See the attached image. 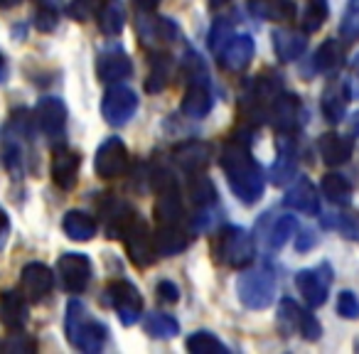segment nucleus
Wrapping results in <instances>:
<instances>
[{"label": "nucleus", "mask_w": 359, "mask_h": 354, "mask_svg": "<svg viewBox=\"0 0 359 354\" xmlns=\"http://www.w3.org/2000/svg\"><path fill=\"white\" fill-rule=\"evenodd\" d=\"M222 170H224L229 187L244 205H256L264 195V172L249 150L244 138H231L222 150Z\"/></svg>", "instance_id": "obj_1"}, {"label": "nucleus", "mask_w": 359, "mask_h": 354, "mask_svg": "<svg viewBox=\"0 0 359 354\" xmlns=\"http://www.w3.org/2000/svg\"><path fill=\"white\" fill-rule=\"evenodd\" d=\"M67 339L74 349L86 354H96L106 344V327L94 320L86 310V305L79 298H72L67 305V320H65Z\"/></svg>", "instance_id": "obj_2"}, {"label": "nucleus", "mask_w": 359, "mask_h": 354, "mask_svg": "<svg viewBox=\"0 0 359 354\" xmlns=\"http://www.w3.org/2000/svg\"><path fill=\"white\" fill-rule=\"evenodd\" d=\"M212 254L219 264L231 266V268H244L254 261V236L241 226H224L212 241Z\"/></svg>", "instance_id": "obj_3"}, {"label": "nucleus", "mask_w": 359, "mask_h": 354, "mask_svg": "<svg viewBox=\"0 0 359 354\" xmlns=\"http://www.w3.org/2000/svg\"><path fill=\"white\" fill-rule=\"evenodd\" d=\"M236 293L244 308L249 310H266L273 303L276 295V275L269 266H259V268H251L246 273L239 275V283H236Z\"/></svg>", "instance_id": "obj_4"}, {"label": "nucleus", "mask_w": 359, "mask_h": 354, "mask_svg": "<svg viewBox=\"0 0 359 354\" xmlns=\"http://www.w3.org/2000/svg\"><path fill=\"white\" fill-rule=\"evenodd\" d=\"M190 86L185 91V99H182V114L190 116V118H205L212 111V91L210 81H207L205 64L200 62V57H190Z\"/></svg>", "instance_id": "obj_5"}, {"label": "nucleus", "mask_w": 359, "mask_h": 354, "mask_svg": "<svg viewBox=\"0 0 359 354\" xmlns=\"http://www.w3.org/2000/svg\"><path fill=\"white\" fill-rule=\"evenodd\" d=\"M278 325L285 334L298 332V334H303L308 342H315V339H320V334H323V327H320V322L315 320V315L308 313V310H303L295 300H290V298L280 300Z\"/></svg>", "instance_id": "obj_6"}, {"label": "nucleus", "mask_w": 359, "mask_h": 354, "mask_svg": "<svg viewBox=\"0 0 359 354\" xmlns=\"http://www.w3.org/2000/svg\"><path fill=\"white\" fill-rule=\"evenodd\" d=\"M106 298H109L111 308L116 310V315L126 327L138 322L140 310H143V298L130 280H114L106 290Z\"/></svg>", "instance_id": "obj_7"}, {"label": "nucleus", "mask_w": 359, "mask_h": 354, "mask_svg": "<svg viewBox=\"0 0 359 354\" xmlns=\"http://www.w3.org/2000/svg\"><path fill=\"white\" fill-rule=\"evenodd\" d=\"M295 285L310 308H320L327 300L330 285H332V268H330V264H320L315 268L300 271L295 275Z\"/></svg>", "instance_id": "obj_8"}, {"label": "nucleus", "mask_w": 359, "mask_h": 354, "mask_svg": "<svg viewBox=\"0 0 359 354\" xmlns=\"http://www.w3.org/2000/svg\"><path fill=\"white\" fill-rule=\"evenodd\" d=\"M135 109H138V96L128 86H111L101 101V114L111 125H126L133 118Z\"/></svg>", "instance_id": "obj_9"}, {"label": "nucleus", "mask_w": 359, "mask_h": 354, "mask_svg": "<svg viewBox=\"0 0 359 354\" xmlns=\"http://www.w3.org/2000/svg\"><path fill=\"white\" fill-rule=\"evenodd\" d=\"M94 170L104 180H116L128 170V150L121 138H109L99 145L94 158Z\"/></svg>", "instance_id": "obj_10"}, {"label": "nucleus", "mask_w": 359, "mask_h": 354, "mask_svg": "<svg viewBox=\"0 0 359 354\" xmlns=\"http://www.w3.org/2000/svg\"><path fill=\"white\" fill-rule=\"evenodd\" d=\"M57 278L69 293H81L91 280V261L84 254H65L57 261Z\"/></svg>", "instance_id": "obj_11"}, {"label": "nucleus", "mask_w": 359, "mask_h": 354, "mask_svg": "<svg viewBox=\"0 0 359 354\" xmlns=\"http://www.w3.org/2000/svg\"><path fill=\"white\" fill-rule=\"evenodd\" d=\"M126 241V251H128L130 261L135 266H150L155 259V244H153V234L148 231L145 222H140L138 217L133 219V224L128 226V231L123 234Z\"/></svg>", "instance_id": "obj_12"}, {"label": "nucleus", "mask_w": 359, "mask_h": 354, "mask_svg": "<svg viewBox=\"0 0 359 354\" xmlns=\"http://www.w3.org/2000/svg\"><path fill=\"white\" fill-rule=\"evenodd\" d=\"M256 52V42L251 35L241 32V35H231L219 50V62L226 72H244L251 64Z\"/></svg>", "instance_id": "obj_13"}, {"label": "nucleus", "mask_w": 359, "mask_h": 354, "mask_svg": "<svg viewBox=\"0 0 359 354\" xmlns=\"http://www.w3.org/2000/svg\"><path fill=\"white\" fill-rule=\"evenodd\" d=\"M55 288V273L52 268H47L45 264H27L20 273V290L27 300L37 303V300L47 298Z\"/></svg>", "instance_id": "obj_14"}, {"label": "nucleus", "mask_w": 359, "mask_h": 354, "mask_svg": "<svg viewBox=\"0 0 359 354\" xmlns=\"http://www.w3.org/2000/svg\"><path fill=\"white\" fill-rule=\"evenodd\" d=\"M212 155H215V148L205 140H185L180 143L172 153V160L185 170V172H202L207 165L212 163Z\"/></svg>", "instance_id": "obj_15"}, {"label": "nucleus", "mask_w": 359, "mask_h": 354, "mask_svg": "<svg viewBox=\"0 0 359 354\" xmlns=\"http://www.w3.org/2000/svg\"><path fill=\"white\" fill-rule=\"evenodd\" d=\"M79 168H81V158L79 153L69 148H57L55 158H52V180L60 190H72L79 180Z\"/></svg>", "instance_id": "obj_16"}, {"label": "nucleus", "mask_w": 359, "mask_h": 354, "mask_svg": "<svg viewBox=\"0 0 359 354\" xmlns=\"http://www.w3.org/2000/svg\"><path fill=\"white\" fill-rule=\"evenodd\" d=\"M269 118L278 133H293L300 123V101L295 94H278L269 106Z\"/></svg>", "instance_id": "obj_17"}, {"label": "nucleus", "mask_w": 359, "mask_h": 354, "mask_svg": "<svg viewBox=\"0 0 359 354\" xmlns=\"http://www.w3.org/2000/svg\"><path fill=\"white\" fill-rule=\"evenodd\" d=\"M35 123L42 128V133L57 135L65 130L67 123V106L57 96H45L35 106Z\"/></svg>", "instance_id": "obj_18"}, {"label": "nucleus", "mask_w": 359, "mask_h": 354, "mask_svg": "<svg viewBox=\"0 0 359 354\" xmlns=\"http://www.w3.org/2000/svg\"><path fill=\"white\" fill-rule=\"evenodd\" d=\"M133 72V64H130L128 55L123 50H104L96 60V74H99L101 81H121L126 76H130Z\"/></svg>", "instance_id": "obj_19"}, {"label": "nucleus", "mask_w": 359, "mask_h": 354, "mask_svg": "<svg viewBox=\"0 0 359 354\" xmlns=\"http://www.w3.org/2000/svg\"><path fill=\"white\" fill-rule=\"evenodd\" d=\"M285 207H290V210L295 212H303V215H318L320 212V197H318V190H315V185L308 180V177H298V180L293 182V187L288 190V195H285Z\"/></svg>", "instance_id": "obj_20"}, {"label": "nucleus", "mask_w": 359, "mask_h": 354, "mask_svg": "<svg viewBox=\"0 0 359 354\" xmlns=\"http://www.w3.org/2000/svg\"><path fill=\"white\" fill-rule=\"evenodd\" d=\"M0 322L13 332L27 322V298L22 290H6L0 295Z\"/></svg>", "instance_id": "obj_21"}, {"label": "nucleus", "mask_w": 359, "mask_h": 354, "mask_svg": "<svg viewBox=\"0 0 359 354\" xmlns=\"http://www.w3.org/2000/svg\"><path fill=\"white\" fill-rule=\"evenodd\" d=\"M318 150H320V158H323L325 165L330 168H337V165H344L349 158H352V140L344 138L339 133H323L318 140Z\"/></svg>", "instance_id": "obj_22"}, {"label": "nucleus", "mask_w": 359, "mask_h": 354, "mask_svg": "<svg viewBox=\"0 0 359 354\" xmlns=\"http://www.w3.org/2000/svg\"><path fill=\"white\" fill-rule=\"evenodd\" d=\"M347 101H349L347 81H332L325 89L323 101H320V109H323L325 118L330 123H339L344 118V114H347Z\"/></svg>", "instance_id": "obj_23"}, {"label": "nucleus", "mask_w": 359, "mask_h": 354, "mask_svg": "<svg viewBox=\"0 0 359 354\" xmlns=\"http://www.w3.org/2000/svg\"><path fill=\"white\" fill-rule=\"evenodd\" d=\"M305 47H308L305 32L288 30V27H280L273 32V50L280 62H295L305 52Z\"/></svg>", "instance_id": "obj_24"}, {"label": "nucleus", "mask_w": 359, "mask_h": 354, "mask_svg": "<svg viewBox=\"0 0 359 354\" xmlns=\"http://www.w3.org/2000/svg\"><path fill=\"white\" fill-rule=\"evenodd\" d=\"M104 217H106V234H109V239H123V234L128 231V226L133 224V219L138 215L126 202L114 200L104 210Z\"/></svg>", "instance_id": "obj_25"}, {"label": "nucleus", "mask_w": 359, "mask_h": 354, "mask_svg": "<svg viewBox=\"0 0 359 354\" xmlns=\"http://www.w3.org/2000/svg\"><path fill=\"white\" fill-rule=\"evenodd\" d=\"M298 170V158H295V148L290 140H280L278 143V158H276L273 168H271V180L273 185H285L295 177Z\"/></svg>", "instance_id": "obj_26"}, {"label": "nucleus", "mask_w": 359, "mask_h": 354, "mask_svg": "<svg viewBox=\"0 0 359 354\" xmlns=\"http://www.w3.org/2000/svg\"><path fill=\"white\" fill-rule=\"evenodd\" d=\"M99 30L104 32L106 37H116L121 35L126 25V8L121 0H104L99 8Z\"/></svg>", "instance_id": "obj_27"}, {"label": "nucleus", "mask_w": 359, "mask_h": 354, "mask_svg": "<svg viewBox=\"0 0 359 354\" xmlns=\"http://www.w3.org/2000/svg\"><path fill=\"white\" fill-rule=\"evenodd\" d=\"M249 11L256 18H264V20H293L295 18V3L293 0H251Z\"/></svg>", "instance_id": "obj_28"}, {"label": "nucleus", "mask_w": 359, "mask_h": 354, "mask_svg": "<svg viewBox=\"0 0 359 354\" xmlns=\"http://www.w3.org/2000/svg\"><path fill=\"white\" fill-rule=\"evenodd\" d=\"M153 244L158 256H175L187 249V236L175 224H160V229L153 234Z\"/></svg>", "instance_id": "obj_29"}, {"label": "nucleus", "mask_w": 359, "mask_h": 354, "mask_svg": "<svg viewBox=\"0 0 359 354\" xmlns=\"http://www.w3.org/2000/svg\"><path fill=\"white\" fill-rule=\"evenodd\" d=\"M62 229L65 234L69 236L72 241H89L91 236L96 234V222L91 219L86 212H67L65 215V222H62Z\"/></svg>", "instance_id": "obj_30"}, {"label": "nucleus", "mask_w": 359, "mask_h": 354, "mask_svg": "<svg viewBox=\"0 0 359 354\" xmlns=\"http://www.w3.org/2000/svg\"><path fill=\"white\" fill-rule=\"evenodd\" d=\"M298 229V222H295L293 215H280L278 219L271 222V226L266 229V246L273 251L283 249L285 244L290 241V236L295 234Z\"/></svg>", "instance_id": "obj_31"}, {"label": "nucleus", "mask_w": 359, "mask_h": 354, "mask_svg": "<svg viewBox=\"0 0 359 354\" xmlns=\"http://www.w3.org/2000/svg\"><path fill=\"white\" fill-rule=\"evenodd\" d=\"M323 195L327 197V202H332V205H349V200H352V185H349L347 177H342V175L337 172H330L323 177Z\"/></svg>", "instance_id": "obj_32"}, {"label": "nucleus", "mask_w": 359, "mask_h": 354, "mask_svg": "<svg viewBox=\"0 0 359 354\" xmlns=\"http://www.w3.org/2000/svg\"><path fill=\"white\" fill-rule=\"evenodd\" d=\"M339 62H342V47H339V42L337 40H325L313 57V69L327 74V72L337 69Z\"/></svg>", "instance_id": "obj_33"}, {"label": "nucleus", "mask_w": 359, "mask_h": 354, "mask_svg": "<svg viewBox=\"0 0 359 354\" xmlns=\"http://www.w3.org/2000/svg\"><path fill=\"white\" fill-rule=\"evenodd\" d=\"M170 74H172V62H170V57L168 55L153 57L148 81H145V89H148V94H160V91L168 86Z\"/></svg>", "instance_id": "obj_34"}, {"label": "nucleus", "mask_w": 359, "mask_h": 354, "mask_svg": "<svg viewBox=\"0 0 359 354\" xmlns=\"http://www.w3.org/2000/svg\"><path fill=\"white\" fill-rule=\"evenodd\" d=\"M187 349L195 354H226L229 352V347H226L224 342H222L219 337H215L212 332H205V329H200V332H192L190 337H187Z\"/></svg>", "instance_id": "obj_35"}, {"label": "nucleus", "mask_w": 359, "mask_h": 354, "mask_svg": "<svg viewBox=\"0 0 359 354\" xmlns=\"http://www.w3.org/2000/svg\"><path fill=\"white\" fill-rule=\"evenodd\" d=\"M145 332L150 334V337H158V339H170L175 337V334L180 332V325L175 318H170V315H150L148 320H145Z\"/></svg>", "instance_id": "obj_36"}, {"label": "nucleus", "mask_w": 359, "mask_h": 354, "mask_svg": "<svg viewBox=\"0 0 359 354\" xmlns=\"http://www.w3.org/2000/svg\"><path fill=\"white\" fill-rule=\"evenodd\" d=\"M190 192H192V202H195L200 210H210L217 202V190L207 177H195L190 185Z\"/></svg>", "instance_id": "obj_37"}, {"label": "nucleus", "mask_w": 359, "mask_h": 354, "mask_svg": "<svg viewBox=\"0 0 359 354\" xmlns=\"http://www.w3.org/2000/svg\"><path fill=\"white\" fill-rule=\"evenodd\" d=\"M325 18H327V6H325V0H310L308 8L303 13V27L305 32H315L323 27Z\"/></svg>", "instance_id": "obj_38"}, {"label": "nucleus", "mask_w": 359, "mask_h": 354, "mask_svg": "<svg viewBox=\"0 0 359 354\" xmlns=\"http://www.w3.org/2000/svg\"><path fill=\"white\" fill-rule=\"evenodd\" d=\"M0 347L6 349V352H11V354H32L37 349V344H35V339H30L27 334H22V332H18V329H15V334H11V337L0 344Z\"/></svg>", "instance_id": "obj_39"}, {"label": "nucleus", "mask_w": 359, "mask_h": 354, "mask_svg": "<svg viewBox=\"0 0 359 354\" xmlns=\"http://www.w3.org/2000/svg\"><path fill=\"white\" fill-rule=\"evenodd\" d=\"M337 229L342 231L347 239H359V212H352V210L339 212Z\"/></svg>", "instance_id": "obj_40"}, {"label": "nucleus", "mask_w": 359, "mask_h": 354, "mask_svg": "<svg viewBox=\"0 0 359 354\" xmlns=\"http://www.w3.org/2000/svg\"><path fill=\"white\" fill-rule=\"evenodd\" d=\"M57 20H60V13H57L55 6H45L42 3L40 11L35 13V27L40 32H52L57 27Z\"/></svg>", "instance_id": "obj_41"}, {"label": "nucleus", "mask_w": 359, "mask_h": 354, "mask_svg": "<svg viewBox=\"0 0 359 354\" xmlns=\"http://www.w3.org/2000/svg\"><path fill=\"white\" fill-rule=\"evenodd\" d=\"M337 313L347 320H357L359 318V298L352 290H342L337 298Z\"/></svg>", "instance_id": "obj_42"}, {"label": "nucleus", "mask_w": 359, "mask_h": 354, "mask_svg": "<svg viewBox=\"0 0 359 354\" xmlns=\"http://www.w3.org/2000/svg\"><path fill=\"white\" fill-rule=\"evenodd\" d=\"M67 13H69L74 20L86 22L96 15V0H72L69 8H67Z\"/></svg>", "instance_id": "obj_43"}, {"label": "nucleus", "mask_w": 359, "mask_h": 354, "mask_svg": "<svg viewBox=\"0 0 359 354\" xmlns=\"http://www.w3.org/2000/svg\"><path fill=\"white\" fill-rule=\"evenodd\" d=\"M344 40H359V11L357 8H349L347 15L342 18V25H339Z\"/></svg>", "instance_id": "obj_44"}, {"label": "nucleus", "mask_w": 359, "mask_h": 354, "mask_svg": "<svg viewBox=\"0 0 359 354\" xmlns=\"http://www.w3.org/2000/svg\"><path fill=\"white\" fill-rule=\"evenodd\" d=\"M231 37V30H229V25L226 22H217L215 27H212V32H210V47L215 52H219L222 47H224V42Z\"/></svg>", "instance_id": "obj_45"}, {"label": "nucleus", "mask_w": 359, "mask_h": 354, "mask_svg": "<svg viewBox=\"0 0 359 354\" xmlns=\"http://www.w3.org/2000/svg\"><path fill=\"white\" fill-rule=\"evenodd\" d=\"M158 298L163 300V303H168V305L177 303V300H180L177 285L170 283V280H160V283H158Z\"/></svg>", "instance_id": "obj_46"}, {"label": "nucleus", "mask_w": 359, "mask_h": 354, "mask_svg": "<svg viewBox=\"0 0 359 354\" xmlns=\"http://www.w3.org/2000/svg\"><path fill=\"white\" fill-rule=\"evenodd\" d=\"M8 234H11V219H8V215H6V212L0 210V249H3V246H6Z\"/></svg>", "instance_id": "obj_47"}, {"label": "nucleus", "mask_w": 359, "mask_h": 354, "mask_svg": "<svg viewBox=\"0 0 359 354\" xmlns=\"http://www.w3.org/2000/svg\"><path fill=\"white\" fill-rule=\"evenodd\" d=\"M347 91H349V99H359V69H354L352 76L347 79Z\"/></svg>", "instance_id": "obj_48"}, {"label": "nucleus", "mask_w": 359, "mask_h": 354, "mask_svg": "<svg viewBox=\"0 0 359 354\" xmlns=\"http://www.w3.org/2000/svg\"><path fill=\"white\" fill-rule=\"evenodd\" d=\"M298 251H308L310 246H315V236L310 234V231H303V234H300V239H298Z\"/></svg>", "instance_id": "obj_49"}, {"label": "nucleus", "mask_w": 359, "mask_h": 354, "mask_svg": "<svg viewBox=\"0 0 359 354\" xmlns=\"http://www.w3.org/2000/svg\"><path fill=\"white\" fill-rule=\"evenodd\" d=\"M133 3H135V8H138L140 13H153L155 8H158L160 0H133Z\"/></svg>", "instance_id": "obj_50"}, {"label": "nucleus", "mask_w": 359, "mask_h": 354, "mask_svg": "<svg viewBox=\"0 0 359 354\" xmlns=\"http://www.w3.org/2000/svg\"><path fill=\"white\" fill-rule=\"evenodd\" d=\"M349 133H352V135H359V111L352 116V121H349Z\"/></svg>", "instance_id": "obj_51"}, {"label": "nucleus", "mask_w": 359, "mask_h": 354, "mask_svg": "<svg viewBox=\"0 0 359 354\" xmlns=\"http://www.w3.org/2000/svg\"><path fill=\"white\" fill-rule=\"evenodd\" d=\"M22 0H0V11H8V8H15Z\"/></svg>", "instance_id": "obj_52"}, {"label": "nucleus", "mask_w": 359, "mask_h": 354, "mask_svg": "<svg viewBox=\"0 0 359 354\" xmlns=\"http://www.w3.org/2000/svg\"><path fill=\"white\" fill-rule=\"evenodd\" d=\"M6 74H8V67H6V60H3V55H0V81L6 79Z\"/></svg>", "instance_id": "obj_53"}, {"label": "nucleus", "mask_w": 359, "mask_h": 354, "mask_svg": "<svg viewBox=\"0 0 359 354\" xmlns=\"http://www.w3.org/2000/svg\"><path fill=\"white\" fill-rule=\"evenodd\" d=\"M210 3H212V6H215V8H219V6H224L226 0H210Z\"/></svg>", "instance_id": "obj_54"}, {"label": "nucleus", "mask_w": 359, "mask_h": 354, "mask_svg": "<svg viewBox=\"0 0 359 354\" xmlns=\"http://www.w3.org/2000/svg\"><path fill=\"white\" fill-rule=\"evenodd\" d=\"M349 8H357V11H359V0H352V6H349Z\"/></svg>", "instance_id": "obj_55"}]
</instances>
